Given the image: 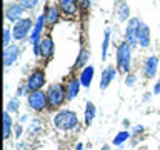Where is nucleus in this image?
Instances as JSON below:
<instances>
[{"instance_id":"1","label":"nucleus","mask_w":160,"mask_h":150,"mask_svg":"<svg viewBox=\"0 0 160 150\" xmlns=\"http://www.w3.org/2000/svg\"><path fill=\"white\" fill-rule=\"evenodd\" d=\"M78 120H77V115L70 110H63V112H58L53 118V125L57 127L58 130H72L73 127H77Z\"/></svg>"},{"instance_id":"2","label":"nucleus","mask_w":160,"mask_h":150,"mask_svg":"<svg viewBox=\"0 0 160 150\" xmlns=\"http://www.w3.org/2000/svg\"><path fill=\"white\" fill-rule=\"evenodd\" d=\"M65 100V90L60 83H53L50 85L48 92H47V102H48V108H57L63 103Z\"/></svg>"},{"instance_id":"3","label":"nucleus","mask_w":160,"mask_h":150,"mask_svg":"<svg viewBox=\"0 0 160 150\" xmlns=\"http://www.w3.org/2000/svg\"><path fill=\"white\" fill-rule=\"evenodd\" d=\"M130 58H132L130 45L127 42L120 43L118 48H117V65H118V70H122V72H128V70H130Z\"/></svg>"},{"instance_id":"4","label":"nucleus","mask_w":160,"mask_h":150,"mask_svg":"<svg viewBox=\"0 0 160 150\" xmlns=\"http://www.w3.org/2000/svg\"><path fill=\"white\" fill-rule=\"evenodd\" d=\"M28 105L33 110H43L48 105L47 102V93H43L42 90H35V92H30L28 95Z\"/></svg>"},{"instance_id":"5","label":"nucleus","mask_w":160,"mask_h":150,"mask_svg":"<svg viewBox=\"0 0 160 150\" xmlns=\"http://www.w3.org/2000/svg\"><path fill=\"white\" fill-rule=\"evenodd\" d=\"M30 28H32V20L30 18H22V20H18L17 23L13 25V38L15 40H22L27 37V33L30 32Z\"/></svg>"},{"instance_id":"6","label":"nucleus","mask_w":160,"mask_h":150,"mask_svg":"<svg viewBox=\"0 0 160 150\" xmlns=\"http://www.w3.org/2000/svg\"><path fill=\"white\" fill-rule=\"evenodd\" d=\"M138 28H140V20L132 18L127 25V32H125V38H127V43L130 47L135 45V42L138 40Z\"/></svg>"},{"instance_id":"7","label":"nucleus","mask_w":160,"mask_h":150,"mask_svg":"<svg viewBox=\"0 0 160 150\" xmlns=\"http://www.w3.org/2000/svg\"><path fill=\"white\" fill-rule=\"evenodd\" d=\"M45 83V73L42 70H35V72L28 77L27 80V87L30 92H35V90H40Z\"/></svg>"},{"instance_id":"8","label":"nucleus","mask_w":160,"mask_h":150,"mask_svg":"<svg viewBox=\"0 0 160 150\" xmlns=\"http://www.w3.org/2000/svg\"><path fill=\"white\" fill-rule=\"evenodd\" d=\"M18 57V47L17 45H8L3 50V63L5 65H12Z\"/></svg>"},{"instance_id":"9","label":"nucleus","mask_w":160,"mask_h":150,"mask_svg":"<svg viewBox=\"0 0 160 150\" xmlns=\"http://www.w3.org/2000/svg\"><path fill=\"white\" fill-rule=\"evenodd\" d=\"M40 52L45 58H52V53H53V42L50 37H45L42 42H40Z\"/></svg>"},{"instance_id":"10","label":"nucleus","mask_w":160,"mask_h":150,"mask_svg":"<svg viewBox=\"0 0 160 150\" xmlns=\"http://www.w3.org/2000/svg\"><path fill=\"white\" fill-rule=\"evenodd\" d=\"M138 43L142 45V47H148V43H150V28L145 23H140V28H138Z\"/></svg>"},{"instance_id":"11","label":"nucleus","mask_w":160,"mask_h":150,"mask_svg":"<svg viewBox=\"0 0 160 150\" xmlns=\"http://www.w3.org/2000/svg\"><path fill=\"white\" fill-rule=\"evenodd\" d=\"M157 65H158V58L152 55V57L147 58V62H145V75H147L148 78H152L155 72H157Z\"/></svg>"},{"instance_id":"12","label":"nucleus","mask_w":160,"mask_h":150,"mask_svg":"<svg viewBox=\"0 0 160 150\" xmlns=\"http://www.w3.org/2000/svg\"><path fill=\"white\" fill-rule=\"evenodd\" d=\"M22 13H23V7L22 5H18V3H13V5H10V7L7 8V18L8 20H17L18 22V18L22 17Z\"/></svg>"},{"instance_id":"13","label":"nucleus","mask_w":160,"mask_h":150,"mask_svg":"<svg viewBox=\"0 0 160 150\" xmlns=\"http://www.w3.org/2000/svg\"><path fill=\"white\" fill-rule=\"evenodd\" d=\"M113 77H115V68L113 67H107L103 70V73H102V80H100V88L102 90H105L108 87V83L113 80Z\"/></svg>"},{"instance_id":"14","label":"nucleus","mask_w":160,"mask_h":150,"mask_svg":"<svg viewBox=\"0 0 160 150\" xmlns=\"http://www.w3.org/2000/svg\"><path fill=\"white\" fill-rule=\"evenodd\" d=\"M93 75H95L93 67H85L82 70V75H80V83H82L83 87H88L90 82H92V78H93Z\"/></svg>"},{"instance_id":"15","label":"nucleus","mask_w":160,"mask_h":150,"mask_svg":"<svg viewBox=\"0 0 160 150\" xmlns=\"http://www.w3.org/2000/svg\"><path fill=\"white\" fill-rule=\"evenodd\" d=\"M58 5H60V8H62L65 13L73 15L78 3H77V0H58Z\"/></svg>"},{"instance_id":"16","label":"nucleus","mask_w":160,"mask_h":150,"mask_svg":"<svg viewBox=\"0 0 160 150\" xmlns=\"http://www.w3.org/2000/svg\"><path fill=\"white\" fill-rule=\"evenodd\" d=\"M78 88H80V80L72 78V80L68 82V85H67V98H68V100H72V98L77 97Z\"/></svg>"},{"instance_id":"17","label":"nucleus","mask_w":160,"mask_h":150,"mask_svg":"<svg viewBox=\"0 0 160 150\" xmlns=\"http://www.w3.org/2000/svg\"><path fill=\"white\" fill-rule=\"evenodd\" d=\"M43 22H45V15H40L38 20H37V25H35V28H33V33H32V42H33V45H38V38H40V32H42Z\"/></svg>"},{"instance_id":"18","label":"nucleus","mask_w":160,"mask_h":150,"mask_svg":"<svg viewBox=\"0 0 160 150\" xmlns=\"http://www.w3.org/2000/svg\"><path fill=\"white\" fill-rule=\"evenodd\" d=\"M45 20H47L48 25H53L58 20V8L53 7V5H50L47 8V13H45Z\"/></svg>"},{"instance_id":"19","label":"nucleus","mask_w":160,"mask_h":150,"mask_svg":"<svg viewBox=\"0 0 160 150\" xmlns=\"http://www.w3.org/2000/svg\"><path fill=\"white\" fill-rule=\"evenodd\" d=\"M10 128H12V118H10L8 112L3 113V137L8 138L10 137Z\"/></svg>"},{"instance_id":"20","label":"nucleus","mask_w":160,"mask_h":150,"mask_svg":"<svg viewBox=\"0 0 160 150\" xmlns=\"http://www.w3.org/2000/svg\"><path fill=\"white\" fill-rule=\"evenodd\" d=\"M95 117V105L92 102H88L87 103V110H85V123L90 125L92 123V120Z\"/></svg>"},{"instance_id":"21","label":"nucleus","mask_w":160,"mask_h":150,"mask_svg":"<svg viewBox=\"0 0 160 150\" xmlns=\"http://www.w3.org/2000/svg\"><path fill=\"white\" fill-rule=\"evenodd\" d=\"M128 17V7H127V3L122 2L120 3V10H118V18H120V22H123V20H127Z\"/></svg>"},{"instance_id":"22","label":"nucleus","mask_w":160,"mask_h":150,"mask_svg":"<svg viewBox=\"0 0 160 150\" xmlns=\"http://www.w3.org/2000/svg\"><path fill=\"white\" fill-rule=\"evenodd\" d=\"M87 60H88V52H87V50H82L80 55H78V58H77V62H75V65H77V67H82Z\"/></svg>"},{"instance_id":"23","label":"nucleus","mask_w":160,"mask_h":150,"mask_svg":"<svg viewBox=\"0 0 160 150\" xmlns=\"http://www.w3.org/2000/svg\"><path fill=\"white\" fill-rule=\"evenodd\" d=\"M108 40H110V28H107V30H105V37H103V48H102V58H105V55H107Z\"/></svg>"},{"instance_id":"24","label":"nucleus","mask_w":160,"mask_h":150,"mask_svg":"<svg viewBox=\"0 0 160 150\" xmlns=\"http://www.w3.org/2000/svg\"><path fill=\"white\" fill-rule=\"evenodd\" d=\"M18 2H20V5H22V7L23 8H33L35 7V5H37L38 3V0H18Z\"/></svg>"},{"instance_id":"25","label":"nucleus","mask_w":160,"mask_h":150,"mask_svg":"<svg viewBox=\"0 0 160 150\" xmlns=\"http://www.w3.org/2000/svg\"><path fill=\"white\" fill-rule=\"evenodd\" d=\"M127 138H128V133H127V132H122V133H118L117 137H115L113 143H115V145H120V143H123Z\"/></svg>"},{"instance_id":"26","label":"nucleus","mask_w":160,"mask_h":150,"mask_svg":"<svg viewBox=\"0 0 160 150\" xmlns=\"http://www.w3.org/2000/svg\"><path fill=\"white\" fill-rule=\"evenodd\" d=\"M8 42H10V28L5 27L3 28V45L5 47H8Z\"/></svg>"},{"instance_id":"27","label":"nucleus","mask_w":160,"mask_h":150,"mask_svg":"<svg viewBox=\"0 0 160 150\" xmlns=\"http://www.w3.org/2000/svg\"><path fill=\"white\" fill-rule=\"evenodd\" d=\"M17 108H18V100H17V98L10 100V102H8V107H7V110H13V112H15Z\"/></svg>"},{"instance_id":"28","label":"nucleus","mask_w":160,"mask_h":150,"mask_svg":"<svg viewBox=\"0 0 160 150\" xmlns=\"http://www.w3.org/2000/svg\"><path fill=\"white\" fill-rule=\"evenodd\" d=\"M77 3H78V7L83 8V10L90 8V0H77Z\"/></svg>"},{"instance_id":"29","label":"nucleus","mask_w":160,"mask_h":150,"mask_svg":"<svg viewBox=\"0 0 160 150\" xmlns=\"http://www.w3.org/2000/svg\"><path fill=\"white\" fill-rule=\"evenodd\" d=\"M135 80H137V78H135V75H128L125 82H127V85H128V87H132V85L135 83Z\"/></svg>"},{"instance_id":"30","label":"nucleus","mask_w":160,"mask_h":150,"mask_svg":"<svg viewBox=\"0 0 160 150\" xmlns=\"http://www.w3.org/2000/svg\"><path fill=\"white\" fill-rule=\"evenodd\" d=\"M27 92H28V87H27V83H25V85H22V87L18 88V95H25Z\"/></svg>"},{"instance_id":"31","label":"nucleus","mask_w":160,"mask_h":150,"mask_svg":"<svg viewBox=\"0 0 160 150\" xmlns=\"http://www.w3.org/2000/svg\"><path fill=\"white\" fill-rule=\"evenodd\" d=\"M153 92H155V93H160V80H158V82H157V85H155Z\"/></svg>"},{"instance_id":"32","label":"nucleus","mask_w":160,"mask_h":150,"mask_svg":"<svg viewBox=\"0 0 160 150\" xmlns=\"http://www.w3.org/2000/svg\"><path fill=\"white\" fill-rule=\"evenodd\" d=\"M75 150H83V143H77V147H75Z\"/></svg>"},{"instance_id":"33","label":"nucleus","mask_w":160,"mask_h":150,"mask_svg":"<svg viewBox=\"0 0 160 150\" xmlns=\"http://www.w3.org/2000/svg\"><path fill=\"white\" fill-rule=\"evenodd\" d=\"M15 133H17V135L22 133V127H17V130H15Z\"/></svg>"},{"instance_id":"34","label":"nucleus","mask_w":160,"mask_h":150,"mask_svg":"<svg viewBox=\"0 0 160 150\" xmlns=\"http://www.w3.org/2000/svg\"><path fill=\"white\" fill-rule=\"evenodd\" d=\"M102 150H110V148H108V145H105V147H103Z\"/></svg>"}]
</instances>
